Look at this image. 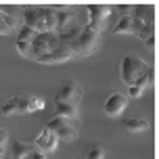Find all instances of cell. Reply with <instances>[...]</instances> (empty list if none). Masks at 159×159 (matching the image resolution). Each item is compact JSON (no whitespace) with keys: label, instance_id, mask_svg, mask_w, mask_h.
I'll return each instance as SVG.
<instances>
[{"label":"cell","instance_id":"cell-1","mask_svg":"<svg viewBox=\"0 0 159 159\" xmlns=\"http://www.w3.org/2000/svg\"><path fill=\"white\" fill-rule=\"evenodd\" d=\"M23 25L32 27L34 32H55L57 25V11L50 7H25L21 11Z\"/></svg>","mask_w":159,"mask_h":159},{"label":"cell","instance_id":"cell-11","mask_svg":"<svg viewBox=\"0 0 159 159\" xmlns=\"http://www.w3.org/2000/svg\"><path fill=\"white\" fill-rule=\"evenodd\" d=\"M27 105H30L27 96H13L2 105L0 111H2V115H19V113H27Z\"/></svg>","mask_w":159,"mask_h":159},{"label":"cell","instance_id":"cell-7","mask_svg":"<svg viewBox=\"0 0 159 159\" xmlns=\"http://www.w3.org/2000/svg\"><path fill=\"white\" fill-rule=\"evenodd\" d=\"M82 96H84V90L80 86L78 82H73V80H67L61 84V88L57 90L55 94V103H67V105H75L82 101Z\"/></svg>","mask_w":159,"mask_h":159},{"label":"cell","instance_id":"cell-21","mask_svg":"<svg viewBox=\"0 0 159 159\" xmlns=\"http://www.w3.org/2000/svg\"><path fill=\"white\" fill-rule=\"evenodd\" d=\"M115 8H117L119 17H132V8H134V4H128V2H119Z\"/></svg>","mask_w":159,"mask_h":159},{"label":"cell","instance_id":"cell-4","mask_svg":"<svg viewBox=\"0 0 159 159\" xmlns=\"http://www.w3.org/2000/svg\"><path fill=\"white\" fill-rule=\"evenodd\" d=\"M98 46V34L94 30H90L88 25H82V32H80L78 40H75V46H73V57H88L92 55Z\"/></svg>","mask_w":159,"mask_h":159},{"label":"cell","instance_id":"cell-22","mask_svg":"<svg viewBox=\"0 0 159 159\" xmlns=\"http://www.w3.org/2000/svg\"><path fill=\"white\" fill-rule=\"evenodd\" d=\"M15 48L19 50V55H23V57L30 55V42H21V40H17V42H15Z\"/></svg>","mask_w":159,"mask_h":159},{"label":"cell","instance_id":"cell-13","mask_svg":"<svg viewBox=\"0 0 159 159\" xmlns=\"http://www.w3.org/2000/svg\"><path fill=\"white\" fill-rule=\"evenodd\" d=\"M73 17H75V7L67 8V11H57V25H55V34H61L63 30H67L69 25H73Z\"/></svg>","mask_w":159,"mask_h":159},{"label":"cell","instance_id":"cell-17","mask_svg":"<svg viewBox=\"0 0 159 159\" xmlns=\"http://www.w3.org/2000/svg\"><path fill=\"white\" fill-rule=\"evenodd\" d=\"M57 115L75 121L78 119V107L75 105H67V103H57Z\"/></svg>","mask_w":159,"mask_h":159},{"label":"cell","instance_id":"cell-27","mask_svg":"<svg viewBox=\"0 0 159 159\" xmlns=\"http://www.w3.org/2000/svg\"><path fill=\"white\" fill-rule=\"evenodd\" d=\"M2 155H4V151H0V159H2Z\"/></svg>","mask_w":159,"mask_h":159},{"label":"cell","instance_id":"cell-24","mask_svg":"<svg viewBox=\"0 0 159 159\" xmlns=\"http://www.w3.org/2000/svg\"><path fill=\"white\" fill-rule=\"evenodd\" d=\"M144 46L149 48V52H153V50H155V36H151V38L144 40Z\"/></svg>","mask_w":159,"mask_h":159},{"label":"cell","instance_id":"cell-10","mask_svg":"<svg viewBox=\"0 0 159 159\" xmlns=\"http://www.w3.org/2000/svg\"><path fill=\"white\" fill-rule=\"evenodd\" d=\"M73 57V52L69 50L67 46H55L52 50H48L46 55H42V57H38L36 61L38 63H44V65H55V63H65V61H69Z\"/></svg>","mask_w":159,"mask_h":159},{"label":"cell","instance_id":"cell-3","mask_svg":"<svg viewBox=\"0 0 159 159\" xmlns=\"http://www.w3.org/2000/svg\"><path fill=\"white\" fill-rule=\"evenodd\" d=\"M55 46H59V40H57L55 32H40L34 36V40L30 42V59H38V57L46 55L48 50H52Z\"/></svg>","mask_w":159,"mask_h":159},{"label":"cell","instance_id":"cell-26","mask_svg":"<svg viewBox=\"0 0 159 159\" xmlns=\"http://www.w3.org/2000/svg\"><path fill=\"white\" fill-rule=\"evenodd\" d=\"M4 34H7V30H2V27H0V36H4Z\"/></svg>","mask_w":159,"mask_h":159},{"label":"cell","instance_id":"cell-25","mask_svg":"<svg viewBox=\"0 0 159 159\" xmlns=\"http://www.w3.org/2000/svg\"><path fill=\"white\" fill-rule=\"evenodd\" d=\"M27 159H46V155H44V153H40L38 149H36V151H34V153H32V155H30Z\"/></svg>","mask_w":159,"mask_h":159},{"label":"cell","instance_id":"cell-15","mask_svg":"<svg viewBox=\"0 0 159 159\" xmlns=\"http://www.w3.org/2000/svg\"><path fill=\"white\" fill-rule=\"evenodd\" d=\"M36 151V147L30 143H13V159H27Z\"/></svg>","mask_w":159,"mask_h":159},{"label":"cell","instance_id":"cell-18","mask_svg":"<svg viewBox=\"0 0 159 159\" xmlns=\"http://www.w3.org/2000/svg\"><path fill=\"white\" fill-rule=\"evenodd\" d=\"M134 25H132V17H119L117 25L113 27V34H132Z\"/></svg>","mask_w":159,"mask_h":159},{"label":"cell","instance_id":"cell-9","mask_svg":"<svg viewBox=\"0 0 159 159\" xmlns=\"http://www.w3.org/2000/svg\"><path fill=\"white\" fill-rule=\"evenodd\" d=\"M34 147H36L40 153L48 155V153H55V151H57V147H59V138H57V136L52 134L48 128H44V130H42V132L36 136Z\"/></svg>","mask_w":159,"mask_h":159},{"label":"cell","instance_id":"cell-20","mask_svg":"<svg viewBox=\"0 0 159 159\" xmlns=\"http://www.w3.org/2000/svg\"><path fill=\"white\" fill-rule=\"evenodd\" d=\"M27 98H30V105H27V113L42 111V109H44V98H42V96H27Z\"/></svg>","mask_w":159,"mask_h":159},{"label":"cell","instance_id":"cell-14","mask_svg":"<svg viewBox=\"0 0 159 159\" xmlns=\"http://www.w3.org/2000/svg\"><path fill=\"white\" fill-rule=\"evenodd\" d=\"M121 126H124L126 132L136 134V132H144L149 128V119L147 117H128L126 121H121Z\"/></svg>","mask_w":159,"mask_h":159},{"label":"cell","instance_id":"cell-23","mask_svg":"<svg viewBox=\"0 0 159 159\" xmlns=\"http://www.w3.org/2000/svg\"><path fill=\"white\" fill-rule=\"evenodd\" d=\"M7 143H8V134L0 128V151H4V149H7Z\"/></svg>","mask_w":159,"mask_h":159},{"label":"cell","instance_id":"cell-2","mask_svg":"<svg viewBox=\"0 0 159 159\" xmlns=\"http://www.w3.org/2000/svg\"><path fill=\"white\" fill-rule=\"evenodd\" d=\"M149 67H151V65H147L140 57L128 55V57H124V61L119 65V78H121V82H124L126 86H132Z\"/></svg>","mask_w":159,"mask_h":159},{"label":"cell","instance_id":"cell-19","mask_svg":"<svg viewBox=\"0 0 159 159\" xmlns=\"http://www.w3.org/2000/svg\"><path fill=\"white\" fill-rule=\"evenodd\" d=\"M36 34H38V32H34L32 27H27V25H19V30H17V40H21V42H32Z\"/></svg>","mask_w":159,"mask_h":159},{"label":"cell","instance_id":"cell-8","mask_svg":"<svg viewBox=\"0 0 159 159\" xmlns=\"http://www.w3.org/2000/svg\"><path fill=\"white\" fill-rule=\"evenodd\" d=\"M126 107H128V96L124 94V92H113V94H109L107 98H105L103 113L109 115V117H117Z\"/></svg>","mask_w":159,"mask_h":159},{"label":"cell","instance_id":"cell-6","mask_svg":"<svg viewBox=\"0 0 159 159\" xmlns=\"http://www.w3.org/2000/svg\"><path fill=\"white\" fill-rule=\"evenodd\" d=\"M86 15H88V27L101 34L107 25V19L111 15V8L107 4H86Z\"/></svg>","mask_w":159,"mask_h":159},{"label":"cell","instance_id":"cell-5","mask_svg":"<svg viewBox=\"0 0 159 159\" xmlns=\"http://www.w3.org/2000/svg\"><path fill=\"white\" fill-rule=\"evenodd\" d=\"M46 128L57 136V138H61V140H75V138H78V128H75V121H71V119H65V117L55 115V117L46 124Z\"/></svg>","mask_w":159,"mask_h":159},{"label":"cell","instance_id":"cell-12","mask_svg":"<svg viewBox=\"0 0 159 159\" xmlns=\"http://www.w3.org/2000/svg\"><path fill=\"white\" fill-rule=\"evenodd\" d=\"M132 19L140 21V23L155 25V7L153 4H134V8H132Z\"/></svg>","mask_w":159,"mask_h":159},{"label":"cell","instance_id":"cell-16","mask_svg":"<svg viewBox=\"0 0 159 159\" xmlns=\"http://www.w3.org/2000/svg\"><path fill=\"white\" fill-rule=\"evenodd\" d=\"M105 155H107V149L101 143H90L84 149V159H105Z\"/></svg>","mask_w":159,"mask_h":159}]
</instances>
